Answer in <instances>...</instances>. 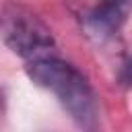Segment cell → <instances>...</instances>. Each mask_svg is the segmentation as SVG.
<instances>
[{"mask_svg": "<svg viewBox=\"0 0 132 132\" xmlns=\"http://www.w3.org/2000/svg\"><path fill=\"white\" fill-rule=\"evenodd\" d=\"M120 82L124 87H132V54L128 56V60L122 64V70H120Z\"/></svg>", "mask_w": 132, "mask_h": 132, "instance_id": "cell-4", "label": "cell"}, {"mask_svg": "<svg viewBox=\"0 0 132 132\" xmlns=\"http://www.w3.org/2000/svg\"><path fill=\"white\" fill-rule=\"evenodd\" d=\"M0 37L12 54L29 62L52 56L56 47L50 27L23 4H6L0 10Z\"/></svg>", "mask_w": 132, "mask_h": 132, "instance_id": "cell-2", "label": "cell"}, {"mask_svg": "<svg viewBox=\"0 0 132 132\" xmlns=\"http://www.w3.org/2000/svg\"><path fill=\"white\" fill-rule=\"evenodd\" d=\"M25 72L37 87L52 91L60 101V105L68 111V116L76 124L89 126L95 122L97 116L95 93L87 76L76 66H72L62 58L45 56L29 62Z\"/></svg>", "mask_w": 132, "mask_h": 132, "instance_id": "cell-1", "label": "cell"}, {"mask_svg": "<svg viewBox=\"0 0 132 132\" xmlns=\"http://www.w3.org/2000/svg\"><path fill=\"white\" fill-rule=\"evenodd\" d=\"M130 10H132V4H128V2L97 4L82 16V27H85L87 35H91L93 39H99V41L107 39L122 27V23L126 21Z\"/></svg>", "mask_w": 132, "mask_h": 132, "instance_id": "cell-3", "label": "cell"}]
</instances>
